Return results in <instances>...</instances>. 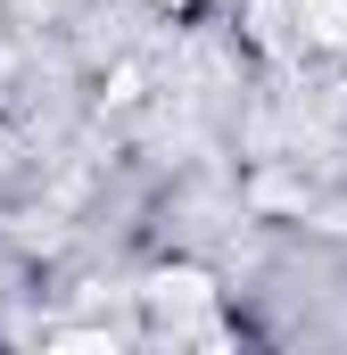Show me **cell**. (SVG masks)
<instances>
[]
</instances>
